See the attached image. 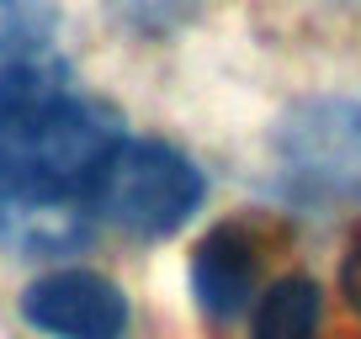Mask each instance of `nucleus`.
I'll use <instances>...</instances> for the list:
<instances>
[{"instance_id":"1","label":"nucleus","mask_w":361,"mask_h":339,"mask_svg":"<svg viewBox=\"0 0 361 339\" xmlns=\"http://www.w3.org/2000/svg\"><path fill=\"white\" fill-rule=\"evenodd\" d=\"M112 106L69 79L0 101V249L22 260L69 255L90 238V191L123 143Z\"/></svg>"},{"instance_id":"2","label":"nucleus","mask_w":361,"mask_h":339,"mask_svg":"<svg viewBox=\"0 0 361 339\" xmlns=\"http://www.w3.org/2000/svg\"><path fill=\"white\" fill-rule=\"evenodd\" d=\"M207 202V175L186 148L165 138H123L106 154L90 207L128 238H170Z\"/></svg>"},{"instance_id":"3","label":"nucleus","mask_w":361,"mask_h":339,"mask_svg":"<svg viewBox=\"0 0 361 339\" xmlns=\"http://www.w3.org/2000/svg\"><path fill=\"white\" fill-rule=\"evenodd\" d=\"M271 148L287 181L314 196L361 202V101L350 96H308L287 106L271 127Z\"/></svg>"},{"instance_id":"4","label":"nucleus","mask_w":361,"mask_h":339,"mask_svg":"<svg viewBox=\"0 0 361 339\" xmlns=\"http://www.w3.org/2000/svg\"><path fill=\"white\" fill-rule=\"evenodd\" d=\"M22 318L48 339H128L133 302L112 276L85 271V265H59L22 292Z\"/></svg>"},{"instance_id":"5","label":"nucleus","mask_w":361,"mask_h":339,"mask_svg":"<svg viewBox=\"0 0 361 339\" xmlns=\"http://www.w3.org/2000/svg\"><path fill=\"white\" fill-rule=\"evenodd\" d=\"M266 255H271V234L255 217H228L218 223L202 244L192 249V265H186V281L192 297L207 318L228 324V318H245L255 307V297L266 292Z\"/></svg>"},{"instance_id":"6","label":"nucleus","mask_w":361,"mask_h":339,"mask_svg":"<svg viewBox=\"0 0 361 339\" xmlns=\"http://www.w3.org/2000/svg\"><path fill=\"white\" fill-rule=\"evenodd\" d=\"M64 75L59 58V6L54 0H0V101L54 85Z\"/></svg>"},{"instance_id":"7","label":"nucleus","mask_w":361,"mask_h":339,"mask_svg":"<svg viewBox=\"0 0 361 339\" xmlns=\"http://www.w3.org/2000/svg\"><path fill=\"white\" fill-rule=\"evenodd\" d=\"M324 292L314 276H276L250 307V339H319Z\"/></svg>"},{"instance_id":"8","label":"nucleus","mask_w":361,"mask_h":339,"mask_svg":"<svg viewBox=\"0 0 361 339\" xmlns=\"http://www.w3.org/2000/svg\"><path fill=\"white\" fill-rule=\"evenodd\" d=\"M106 11L133 37H170L202 11V0H106Z\"/></svg>"},{"instance_id":"9","label":"nucleus","mask_w":361,"mask_h":339,"mask_svg":"<svg viewBox=\"0 0 361 339\" xmlns=\"http://www.w3.org/2000/svg\"><path fill=\"white\" fill-rule=\"evenodd\" d=\"M340 292H345V307L361 318V238L345 249V260H340Z\"/></svg>"}]
</instances>
